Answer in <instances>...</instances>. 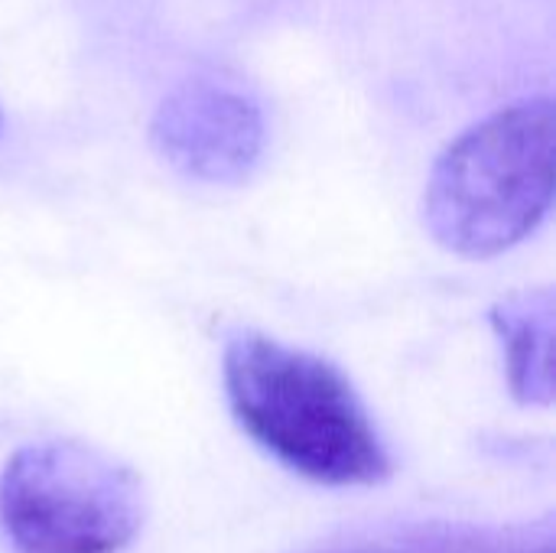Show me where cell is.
<instances>
[{
	"label": "cell",
	"mask_w": 556,
	"mask_h": 553,
	"mask_svg": "<svg viewBox=\"0 0 556 553\" xmlns=\"http://www.w3.org/2000/svg\"><path fill=\"white\" fill-rule=\"evenodd\" d=\"M225 394L244 433L323 486H375L391 460L355 388L329 362L244 332L225 349Z\"/></svg>",
	"instance_id": "obj_1"
},
{
	"label": "cell",
	"mask_w": 556,
	"mask_h": 553,
	"mask_svg": "<svg viewBox=\"0 0 556 553\" xmlns=\"http://www.w3.org/2000/svg\"><path fill=\"white\" fill-rule=\"evenodd\" d=\"M531 553H534V551H531ZM538 553H551V548H544V551H538Z\"/></svg>",
	"instance_id": "obj_6"
},
{
	"label": "cell",
	"mask_w": 556,
	"mask_h": 553,
	"mask_svg": "<svg viewBox=\"0 0 556 553\" xmlns=\"http://www.w3.org/2000/svg\"><path fill=\"white\" fill-rule=\"evenodd\" d=\"M0 525L20 553H121L143 525V489L85 443L42 440L10 456Z\"/></svg>",
	"instance_id": "obj_3"
},
{
	"label": "cell",
	"mask_w": 556,
	"mask_h": 553,
	"mask_svg": "<svg viewBox=\"0 0 556 553\" xmlns=\"http://www.w3.org/2000/svg\"><path fill=\"white\" fill-rule=\"evenodd\" d=\"M492 326L502 339L508 378L521 401H551V345H554V297L551 290L521 293L492 313Z\"/></svg>",
	"instance_id": "obj_5"
},
{
	"label": "cell",
	"mask_w": 556,
	"mask_h": 553,
	"mask_svg": "<svg viewBox=\"0 0 556 553\" xmlns=\"http://www.w3.org/2000/svg\"><path fill=\"white\" fill-rule=\"evenodd\" d=\"M554 101L508 104L456 137L427 179L424 222L459 257H495L525 241L554 199Z\"/></svg>",
	"instance_id": "obj_2"
},
{
	"label": "cell",
	"mask_w": 556,
	"mask_h": 553,
	"mask_svg": "<svg viewBox=\"0 0 556 553\" xmlns=\"http://www.w3.org/2000/svg\"><path fill=\"white\" fill-rule=\"evenodd\" d=\"M150 143L176 173L231 186L251 176L264 150L257 101L225 81L192 78L176 85L150 121Z\"/></svg>",
	"instance_id": "obj_4"
}]
</instances>
